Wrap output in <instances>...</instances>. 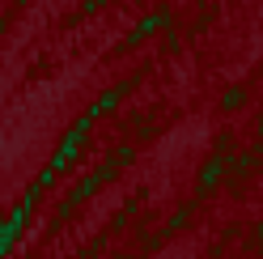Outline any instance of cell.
<instances>
[{
  "mask_svg": "<svg viewBox=\"0 0 263 259\" xmlns=\"http://www.w3.org/2000/svg\"><path fill=\"white\" fill-rule=\"evenodd\" d=\"M221 170H225V149H221V153H217V157H212L208 166L200 170V196H208V191L217 187V179H221Z\"/></svg>",
  "mask_w": 263,
  "mask_h": 259,
  "instance_id": "1",
  "label": "cell"
},
{
  "mask_svg": "<svg viewBox=\"0 0 263 259\" xmlns=\"http://www.w3.org/2000/svg\"><path fill=\"white\" fill-rule=\"evenodd\" d=\"M161 22H166V13H153V17H144V22H140V26L132 30V34H127V47H136V43H140L144 34H153V30H157Z\"/></svg>",
  "mask_w": 263,
  "mask_h": 259,
  "instance_id": "2",
  "label": "cell"
},
{
  "mask_svg": "<svg viewBox=\"0 0 263 259\" xmlns=\"http://www.w3.org/2000/svg\"><path fill=\"white\" fill-rule=\"evenodd\" d=\"M242 102H246V89H229L225 98H221V106H225V110H234V106H242Z\"/></svg>",
  "mask_w": 263,
  "mask_h": 259,
  "instance_id": "3",
  "label": "cell"
}]
</instances>
